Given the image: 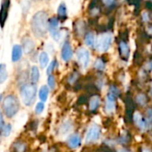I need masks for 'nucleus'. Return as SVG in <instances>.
<instances>
[{"label":"nucleus","instance_id":"nucleus-1","mask_svg":"<svg viewBox=\"0 0 152 152\" xmlns=\"http://www.w3.org/2000/svg\"><path fill=\"white\" fill-rule=\"evenodd\" d=\"M48 14L45 11L36 12L30 21V27L33 34L37 37H43L48 31Z\"/></svg>","mask_w":152,"mask_h":152},{"label":"nucleus","instance_id":"nucleus-2","mask_svg":"<svg viewBox=\"0 0 152 152\" xmlns=\"http://www.w3.org/2000/svg\"><path fill=\"white\" fill-rule=\"evenodd\" d=\"M20 110V102L19 98L12 94L4 96L2 101V112L7 118L15 117Z\"/></svg>","mask_w":152,"mask_h":152},{"label":"nucleus","instance_id":"nucleus-3","mask_svg":"<svg viewBox=\"0 0 152 152\" xmlns=\"http://www.w3.org/2000/svg\"><path fill=\"white\" fill-rule=\"evenodd\" d=\"M19 94L22 104L26 107H30L36 102L37 94V85L31 82L30 83L26 82L20 86Z\"/></svg>","mask_w":152,"mask_h":152},{"label":"nucleus","instance_id":"nucleus-4","mask_svg":"<svg viewBox=\"0 0 152 152\" xmlns=\"http://www.w3.org/2000/svg\"><path fill=\"white\" fill-rule=\"evenodd\" d=\"M113 40V36L111 33H104V34H101L96 41H95V48L101 52V53H104L106 51L109 50L111 43Z\"/></svg>","mask_w":152,"mask_h":152},{"label":"nucleus","instance_id":"nucleus-5","mask_svg":"<svg viewBox=\"0 0 152 152\" xmlns=\"http://www.w3.org/2000/svg\"><path fill=\"white\" fill-rule=\"evenodd\" d=\"M48 31L51 37L55 41H59L61 37L60 28V20L56 16H53L48 19Z\"/></svg>","mask_w":152,"mask_h":152},{"label":"nucleus","instance_id":"nucleus-6","mask_svg":"<svg viewBox=\"0 0 152 152\" xmlns=\"http://www.w3.org/2000/svg\"><path fill=\"white\" fill-rule=\"evenodd\" d=\"M76 56H77V62L79 63V65L83 69L87 68V66L89 65V62H90L89 51L84 47H80L77 50Z\"/></svg>","mask_w":152,"mask_h":152},{"label":"nucleus","instance_id":"nucleus-7","mask_svg":"<svg viewBox=\"0 0 152 152\" xmlns=\"http://www.w3.org/2000/svg\"><path fill=\"white\" fill-rule=\"evenodd\" d=\"M100 134H101L100 127L97 125H92L86 131V134L85 136V142L86 143L94 142L99 139Z\"/></svg>","mask_w":152,"mask_h":152},{"label":"nucleus","instance_id":"nucleus-8","mask_svg":"<svg viewBox=\"0 0 152 152\" xmlns=\"http://www.w3.org/2000/svg\"><path fill=\"white\" fill-rule=\"evenodd\" d=\"M11 0H2L0 6V27L4 28L6 20L8 18V12L10 9Z\"/></svg>","mask_w":152,"mask_h":152},{"label":"nucleus","instance_id":"nucleus-9","mask_svg":"<svg viewBox=\"0 0 152 152\" xmlns=\"http://www.w3.org/2000/svg\"><path fill=\"white\" fill-rule=\"evenodd\" d=\"M61 60L65 62L69 61L73 57V49L70 43L68 40H65L61 50Z\"/></svg>","mask_w":152,"mask_h":152},{"label":"nucleus","instance_id":"nucleus-10","mask_svg":"<svg viewBox=\"0 0 152 152\" xmlns=\"http://www.w3.org/2000/svg\"><path fill=\"white\" fill-rule=\"evenodd\" d=\"M72 129H73L72 122L70 120L67 119L60 125L59 129H58V134L61 136H67L71 133Z\"/></svg>","mask_w":152,"mask_h":152},{"label":"nucleus","instance_id":"nucleus-11","mask_svg":"<svg viewBox=\"0 0 152 152\" xmlns=\"http://www.w3.org/2000/svg\"><path fill=\"white\" fill-rule=\"evenodd\" d=\"M66 143H67V145H68V147L69 149H72V150L77 149L80 146V144H81V137L77 134H70L67 138Z\"/></svg>","mask_w":152,"mask_h":152},{"label":"nucleus","instance_id":"nucleus-12","mask_svg":"<svg viewBox=\"0 0 152 152\" xmlns=\"http://www.w3.org/2000/svg\"><path fill=\"white\" fill-rule=\"evenodd\" d=\"M23 54V49L20 45L15 44L13 45L12 48V53H11V60L12 62H18Z\"/></svg>","mask_w":152,"mask_h":152},{"label":"nucleus","instance_id":"nucleus-13","mask_svg":"<svg viewBox=\"0 0 152 152\" xmlns=\"http://www.w3.org/2000/svg\"><path fill=\"white\" fill-rule=\"evenodd\" d=\"M23 51L26 53H30L34 48H35V43L34 41L29 38V37H24L22 39V45H21Z\"/></svg>","mask_w":152,"mask_h":152},{"label":"nucleus","instance_id":"nucleus-14","mask_svg":"<svg viewBox=\"0 0 152 152\" xmlns=\"http://www.w3.org/2000/svg\"><path fill=\"white\" fill-rule=\"evenodd\" d=\"M29 78H30V82L33 84H36L39 81L40 79V70L38 69L37 66L33 65L30 68V71H29Z\"/></svg>","mask_w":152,"mask_h":152},{"label":"nucleus","instance_id":"nucleus-15","mask_svg":"<svg viewBox=\"0 0 152 152\" xmlns=\"http://www.w3.org/2000/svg\"><path fill=\"white\" fill-rule=\"evenodd\" d=\"M49 93H50V89L47 86V85L41 86L40 88H39V90H38V98H39L40 102H45L48 100Z\"/></svg>","mask_w":152,"mask_h":152},{"label":"nucleus","instance_id":"nucleus-16","mask_svg":"<svg viewBox=\"0 0 152 152\" xmlns=\"http://www.w3.org/2000/svg\"><path fill=\"white\" fill-rule=\"evenodd\" d=\"M57 15L59 20H66L68 17V9L64 2H61L57 9Z\"/></svg>","mask_w":152,"mask_h":152},{"label":"nucleus","instance_id":"nucleus-17","mask_svg":"<svg viewBox=\"0 0 152 152\" xmlns=\"http://www.w3.org/2000/svg\"><path fill=\"white\" fill-rule=\"evenodd\" d=\"M114 98L115 96L109 94V95L107 96V99H106V106H105V109H106V111L108 113H112L115 111V102H114Z\"/></svg>","mask_w":152,"mask_h":152},{"label":"nucleus","instance_id":"nucleus-18","mask_svg":"<svg viewBox=\"0 0 152 152\" xmlns=\"http://www.w3.org/2000/svg\"><path fill=\"white\" fill-rule=\"evenodd\" d=\"M38 62L42 69H45L49 64V55L46 52L43 51L38 55Z\"/></svg>","mask_w":152,"mask_h":152},{"label":"nucleus","instance_id":"nucleus-19","mask_svg":"<svg viewBox=\"0 0 152 152\" xmlns=\"http://www.w3.org/2000/svg\"><path fill=\"white\" fill-rule=\"evenodd\" d=\"M12 126L10 123H4L1 127H0V134L2 137H9L12 134Z\"/></svg>","mask_w":152,"mask_h":152},{"label":"nucleus","instance_id":"nucleus-20","mask_svg":"<svg viewBox=\"0 0 152 152\" xmlns=\"http://www.w3.org/2000/svg\"><path fill=\"white\" fill-rule=\"evenodd\" d=\"M12 151L13 152H25L27 146L26 143L22 141H16L12 143Z\"/></svg>","mask_w":152,"mask_h":152},{"label":"nucleus","instance_id":"nucleus-21","mask_svg":"<svg viewBox=\"0 0 152 152\" xmlns=\"http://www.w3.org/2000/svg\"><path fill=\"white\" fill-rule=\"evenodd\" d=\"M8 78V72L6 65L4 63H0V85L4 84Z\"/></svg>","mask_w":152,"mask_h":152},{"label":"nucleus","instance_id":"nucleus-22","mask_svg":"<svg viewBox=\"0 0 152 152\" xmlns=\"http://www.w3.org/2000/svg\"><path fill=\"white\" fill-rule=\"evenodd\" d=\"M134 120L135 124H136L140 128L144 129V128L146 127V123L143 121V119H142V116H141V114H140L139 112H135V113L134 114Z\"/></svg>","mask_w":152,"mask_h":152},{"label":"nucleus","instance_id":"nucleus-23","mask_svg":"<svg viewBox=\"0 0 152 152\" xmlns=\"http://www.w3.org/2000/svg\"><path fill=\"white\" fill-rule=\"evenodd\" d=\"M100 102H101V101H100V98L98 96H96V95L93 96L89 101V109H90V110H92V111L95 110L99 107Z\"/></svg>","mask_w":152,"mask_h":152},{"label":"nucleus","instance_id":"nucleus-24","mask_svg":"<svg viewBox=\"0 0 152 152\" xmlns=\"http://www.w3.org/2000/svg\"><path fill=\"white\" fill-rule=\"evenodd\" d=\"M85 44L89 46V47H92L95 45V37L94 35V33L92 32H89L86 35L85 37Z\"/></svg>","mask_w":152,"mask_h":152},{"label":"nucleus","instance_id":"nucleus-25","mask_svg":"<svg viewBox=\"0 0 152 152\" xmlns=\"http://www.w3.org/2000/svg\"><path fill=\"white\" fill-rule=\"evenodd\" d=\"M57 67H58V61L56 59H53V61H51L50 63L48 64V66L46 67V74H47V76L53 74V72L56 69Z\"/></svg>","mask_w":152,"mask_h":152},{"label":"nucleus","instance_id":"nucleus-26","mask_svg":"<svg viewBox=\"0 0 152 152\" xmlns=\"http://www.w3.org/2000/svg\"><path fill=\"white\" fill-rule=\"evenodd\" d=\"M56 78L55 77L51 74V75H48V77H47V86L49 87L50 90H54L56 88Z\"/></svg>","mask_w":152,"mask_h":152},{"label":"nucleus","instance_id":"nucleus-27","mask_svg":"<svg viewBox=\"0 0 152 152\" xmlns=\"http://www.w3.org/2000/svg\"><path fill=\"white\" fill-rule=\"evenodd\" d=\"M45 108V102H37L36 105H35V107H34V112H35V114H37V115H41V114L44 112Z\"/></svg>","mask_w":152,"mask_h":152},{"label":"nucleus","instance_id":"nucleus-28","mask_svg":"<svg viewBox=\"0 0 152 152\" xmlns=\"http://www.w3.org/2000/svg\"><path fill=\"white\" fill-rule=\"evenodd\" d=\"M94 68H95L96 69H99V70L104 69L105 64H104V62L102 61V59H97V60L95 61V62H94Z\"/></svg>","mask_w":152,"mask_h":152},{"label":"nucleus","instance_id":"nucleus-29","mask_svg":"<svg viewBox=\"0 0 152 152\" xmlns=\"http://www.w3.org/2000/svg\"><path fill=\"white\" fill-rule=\"evenodd\" d=\"M120 49H121V53L124 56H127L129 53V49L127 45L125 42H121L120 43Z\"/></svg>","mask_w":152,"mask_h":152},{"label":"nucleus","instance_id":"nucleus-30","mask_svg":"<svg viewBox=\"0 0 152 152\" xmlns=\"http://www.w3.org/2000/svg\"><path fill=\"white\" fill-rule=\"evenodd\" d=\"M77 78V73H72V74H70V75L69 76V77H68V82H69V84H74V83L76 82Z\"/></svg>","mask_w":152,"mask_h":152},{"label":"nucleus","instance_id":"nucleus-31","mask_svg":"<svg viewBox=\"0 0 152 152\" xmlns=\"http://www.w3.org/2000/svg\"><path fill=\"white\" fill-rule=\"evenodd\" d=\"M137 102L138 103H140L141 105H143L146 102V97L143 94H140L137 96Z\"/></svg>","mask_w":152,"mask_h":152},{"label":"nucleus","instance_id":"nucleus-32","mask_svg":"<svg viewBox=\"0 0 152 152\" xmlns=\"http://www.w3.org/2000/svg\"><path fill=\"white\" fill-rule=\"evenodd\" d=\"M118 93H119V92H118V88H116L115 86H111V87H110V94H112V95L116 96Z\"/></svg>","mask_w":152,"mask_h":152},{"label":"nucleus","instance_id":"nucleus-33","mask_svg":"<svg viewBox=\"0 0 152 152\" xmlns=\"http://www.w3.org/2000/svg\"><path fill=\"white\" fill-rule=\"evenodd\" d=\"M4 124V114L2 110H0V127Z\"/></svg>","mask_w":152,"mask_h":152},{"label":"nucleus","instance_id":"nucleus-34","mask_svg":"<svg viewBox=\"0 0 152 152\" xmlns=\"http://www.w3.org/2000/svg\"><path fill=\"white\" fill-rule=\"evenodd\" d=\"M114 1H115V0H102L103 4H106V5H108V6H110V5L113 4Z\"/></svg>","mask_w":152,"mask_h":152},{"label":"nucleus","instance_id":"nucleus-35","mask_svg":"<svg viewBox=\"0 0 152 152\" xmlns=\"http://www.w3.org/2000/svg\"><path fill=\"white\" fill-rule=\"evenodd\" d=\"M142 18H143V20H144V21H147V20H149L148 13H147V12H143V13H142Z\"/></svg>","mask_w":152,"mask_h":152},{"label":"nucleus","instance_id":"nucleus-36","mask_svg":"<svg viewBox=\"0 0 152 152\" xmlns=\"http://www.w3.org/2000/svg\"><path fill=\"white\" fill-rule=\"evenodd\" d=\"M146 69H149V70H152V61H150V62H148L147 64H146Z\"/></svg>","mask_w":152,"mask_h":152},{"label":"nucleus","instance_id":"nucleus-37","mask_svg":"<svg viewBox=\"0 0 152 152\" xmlns=\"http://www.w3.org/2000/svg\"><path fill=\"white\" fill-rule=\"evenodd\" d=\"M118 152H129V151H127L126 150H125V149H118Z\"/></svg>","mask_w":152,"mask_h":152},{"label":"nucleus","instance_id":"nucleus-38","mask_svg":"<svg viewBox=\"0 0 152 152\" xmlns=\"http://www.w3.org/2000/svg\"><path fill=\"white\" fill-rule=\"evenodd\" d=\"M3 98H4V94H0V103H2V101H3Z\"/></svg>","mask_w":152,"mask_h":152},{"label":"nucleus","instance_id":"nucleus-39","mask_svg":"<svg viewBox=\"0 0 152 152\" xmlns=\"http://www.w3.org/2000/svg\"><path fill=\"white\" fill-rule=\"evenodd\" d=\"M142 152H151V150H149V149H143V150H142Z\"/></svg>","mask_w":152,"mask_h":152},{"label":"nucleus","instance_id":"nucleus-40","mask_svg":"<svg viewBox=\"0 0 152 152\" xmlns=\"http://www.w3.org/2000/svg\"><path fill=\"white\" fill-rule=\"evenodd\" d=\"M1 141H2V135L0 134V144H1Z\"/></svg>","mask_w":152,"mask_h":152}]
</instances>
